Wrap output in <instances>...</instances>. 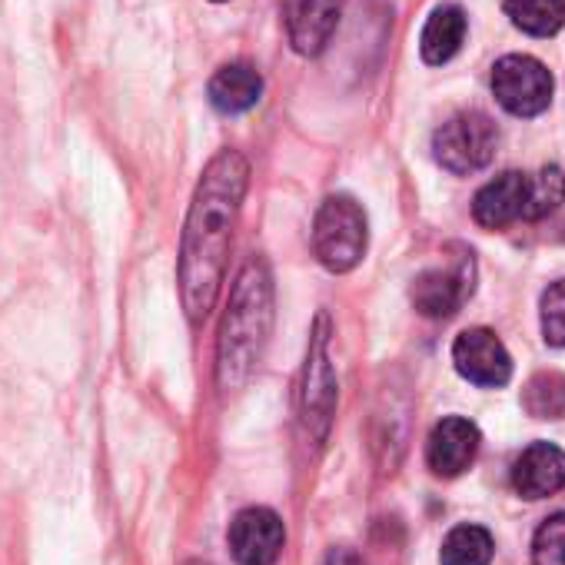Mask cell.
Listing matches in <instances>:
<instances>
[{"mask_svg":"<svg viewBox=\"0 0 565 565\" xmlns=\"http://www.w3.org/2000/svg\"><path fill=\"white\" fill-rule=\"evenodd\" d=\"M213 4H223V0H213Z\"/></svg>","mask_w":565,"mask_h":565,"instance_id":"cb8c5ba5","label":"cell"},{"mask_svg":"<svg viewBox=\"0 0 565 565\" xmlns=\"http://www.w3.org/2000/svg\"><path fill=\"white\" fill-rule=\"evenodd\" d=\"M337 413V373L330 360V317L320 313L310 333L307 347V366H303V383H300V416L307 433L323 443L330 436Z\"/></svg>","mask_w":565,"mask_h":565,"instance_id":"277c9868","label":"cell"},{"mask_svg":"<svg viewBox=\"0 0 565 565\" xmlns=\"http://www.w3.org/2000/svg\"><path fill=\"white\" fill-rule=\"evenodd\" d=\"M532 565H565V509L548 515L532 535Z\"/></svg>","mask_w":565,"mask_h":565,"instance_id":"ffe728a7","label":"cell"},{"mask_svg":"<svg viewBox=\"0 0 565 565\" xmlns=\"http://www.w3.org/2000/svg\"><path fill=\"white\" fill-rule=\"evenodd\" d=\"M505 18L529 38H552L565 28V0H505Z\"/></svg>","mask_w":565,"mask_h":565,"instance_id":"2e32d148","label":"cell"},{"mask_svg":"<svg viewBox=\"0 0 565 565\" xmlns=\"http://www.w3.org/2000/svg\"><path fill=\"white\" fill-rule=\"evenodd\" d=\"M466 31H469V21L462 14V8L456 4H443L429 14L426 28H423V38H419V54L426 64L439 67V64H449L462 44H466Z\"/></svg>","mask_w":565,"mask_h":565,"instance_id":"9a60e30c","label":"cell"},{"mask_svg":"<svg viewBox=\"0 0 565 565\" xmlns=\"http://www.w3.org/2000/svg\"><path fill=\"white\" fill-rule=\"evenodd\" d=\"M226 542L239 565H276L282 545H287V529H282V519L273 509L249 505L230 522Z\"/></svg>","mask_w":565,"mask_h":565,"instance_id":"52a82bcc","label":"cell"},{"mask_svg":"<svg viewBox=\"0 0 565 565\" xmlns=\"http://www.w3.org/2000/svg\"><path fill=\"white\" fill-rule=\"evenodd\" d=\"M183 565H210V562H200V558H193V562H183Z\"/></svg>","mask_w":565,"mask_h":565,"instance_id":"603a6c76","label":"cell"},{"mask_svg":"<svg viewBox=\"0 0 565 565\" xmlns=\"http://www.w3.org/2000/svg\"><path fill=\"white\" fill-rule=\"evenodd\" d=\"M512 489L529 499H548L565 489V452L555 443H532L512 466Z\"/></svg>","mask_w":565,"mask_h":565,"instance_id":"4fadbf2b","label":"cell"},{"mask_svg":"<svg viewBox=\"0 0 565 565\" xmlns=\"http://www.w3.org/2000/svg\"><path fill=\"white\" fill-rule=\"evenodd\" d=\"M495 147H499V127L479 110H462L433 134V153L439 167L456 177H469L489 167Z\"/></svg>","mask_w":565,"mask_h":565,"instance_id":"5b68a950","label":"cell"},{"mask_svg":"<svg viewBox=\"0 0 565 565\" xmlns=\"http://www.w3.org/2000/svg\"><path fill=\"white\" fill-rule=\"evenodd\" d=\"M479 443H482L479 426L462 416H446L443 423H436L426 439V462L433 476H443V479L462 476L476 462Z\"/></svg>","mask_w":565,"mask_h":565,"instance_id":"7c38bea8","label":"cell"},{"mask_svg":"<svg viewBox=\"0 0 565 565\" xmlns=\"http://www.w3.org/2000/svg\"><path fill=\"white\" fill-rule=\"evenodd\" d=\"M495 555V539L482 525H456L439 548L443 565H489Z\"/></svg>","mask_w":565,"mask_h":565,"instance_id":"e0dca14e","label":"cell"},{"mask_svg":"<svg viewBox=\"0 0 565 565\" xmlns=\"http://www.w3.org/2000/svg\"><path fill=\"white\" fill-rule=\"evenodd\" d=\"M249 186V163L239 150H220L200 173L190 200V213L180 239V303L193 327H200L216 307L233 226Z\"/></svg>","mask_w":565,"mask_h":565,"instance_id":"6da1fadb","label":"cell"},{"mask_svg":"<svg viewBox=\"0 0 565 565\" xmlns=\"http://www.w3.org/2000/svg\"><path fill=\"white\" fill-rule=\"evenodd\" d=\"M452 363L462 380L482 390H499L512 380V356L492 330H466L452 343Z\"/></svg>","mask_w":565,"mask_h":565,"instance_id":"ba28073f","label":"cell"},{"mask_svg":"<svg viewBox=\"0 0 565 565\" xmlns=\"http://www.w3.org/2000/svg\"><path fill=\"white\" fill-rule=\"evenodd\" d=\"M492 94L512 117H539L552 104V74L529 54H509L492 67Z\"/></svg>","mask_w":565,"mask_h":565,"instance_id":"8992f818","label":"cell"},{"mask_svg":"<svg viewBox=\"0 0 565 565\" xmlns=\"http://www.w3.org/2000/svg\"><path fill=\"white\" fill-rule=\"evenodd\" d=\"M320 565H366L363 562V555L356 552V548H350V545H337V548H330L327 555H323V562Z\"/></svg>","mask_w":565,"mask_h":565,"instance_id":"7402d4cb","label":"cell"},{"mask_svg":"<svg viewBox=\"0 0 565 565\" xmlns=\"http://www.w3.org/2000/svg\"><path fill=\"white\" fill-rule=\"evenodd\" d=\"M539 320H542L545 343L555 347V350H565V279L552 282V287L542 294Z\"/></svg>","mask_w":565,"mask_h":565,"instance_id":"44dd1931","label":"cell"},{"mask_svg":"<svg viewBox=\"0 0 565 565\" xmlns=\"http://www.w3.org/2000/svg\"><path fill=\"white\" fill-rule=\"evenodd\" d=\"M565 203V170L562 167H542L532 173V210L529 220H542L555 213Z\"/></svg>","mask_w":565,"mask_h":565,"instance_id":"d6986e66","label":"cell"},{"mask_svg":"<svg viewBox=\"0 0 565 565\" xmlns=\"http://www.w3.org/2000/svg\"><path fill=\"white\" fill-rule=\"evenodd\" d=\"M206 97L213 104L216 114L223 117H236V114H246L249 107L259 104L263 97V77L253 64H223L213 77H210V87H206Z\"/></svg>","mask_w":565,"mask_h":565,"instance_id":"5bb4252c","label":"cell"},{"mask_svg":"<svg viewBox=\"0 0 565 565\" xmlns=\"http://www.w3.org/2000/svg\"><path fill=\"white\" fill-rule=\"evenodd\" d=\"M343 0H287L282 4V24L287 38L300 57H317L327 51L340 28Z\"/></svg>","mask_w":565,"mask_h":565,"instance_id":"8fae6325","label":"cell"},{"mask_svg":"<svg viewBox=\"0 0 565 565\" xmlns=\"http://www.w3.org/2000/svg\"><path fill=\"white\" fill-rule=\"evenodd\" d=\"M273 330V276L269 266L253 256L233 279L230 303L216 340V383L233 393L249 383Z\"/></svg>","mask_w":565,"mask_h":565,"instance_id":"7a4b0ae2","label":"cell"},{"mask_svg":"<svg viewBox=\"0 0 565 565\" xmlns=\"http://www.w3.org/2000/svg\"><path fill=\"white\" fill-rule=\"evenodd\" d=\"M366 243H370V223L363 206L347 193L327 196L313 220L317 259L330 273H350L366 256Z\"/></svg>","mask_w":565,"mask_h":565,"instance_id":"3957f363","label":"cell"},{"mask_svg":"<svg viewBox=\"0 0 565 565\" xmlns=\"http://www.w3.org/2000/svg\"><path fill=\"white\" fill-rule=\"evenodd\" d=\"M532 210V173L505 170L489 180L472 200V220L482 230H505L519 220H529Z\"/></svg>","mask_w":565,"mask_h":565,"instance_id":"30bf717a","label":"cell"},{"mask_svg":"<svg viewBox=\"0 0 565 565\" xmlns=\"http://www.w3.org/2000/svg\"><path fill=\"white\" fill-rule=\"evenodd\" d=\"M522 406L535 419H562L565 416V376L535 373L522 390Z\"/></svg>","mask_w":565,"mask_h":565,"instance_id":"ac0fdd59","label":"cell"},{"mask_svg":"<svg viewBox=\"0 0 565 565\" xmlns=\"http://www.w3.org/2000/svg\"><path fill=\"white\" fill-rule=\"evenodd\" d=\"M413 307L426 320H449L472 297V259H459L456 266L426 269L413 279Z\"/></svg>","mask_w":565,"mask_h":565,"instance_id":"9c48e42d","label":"cell"}]
</instances>
